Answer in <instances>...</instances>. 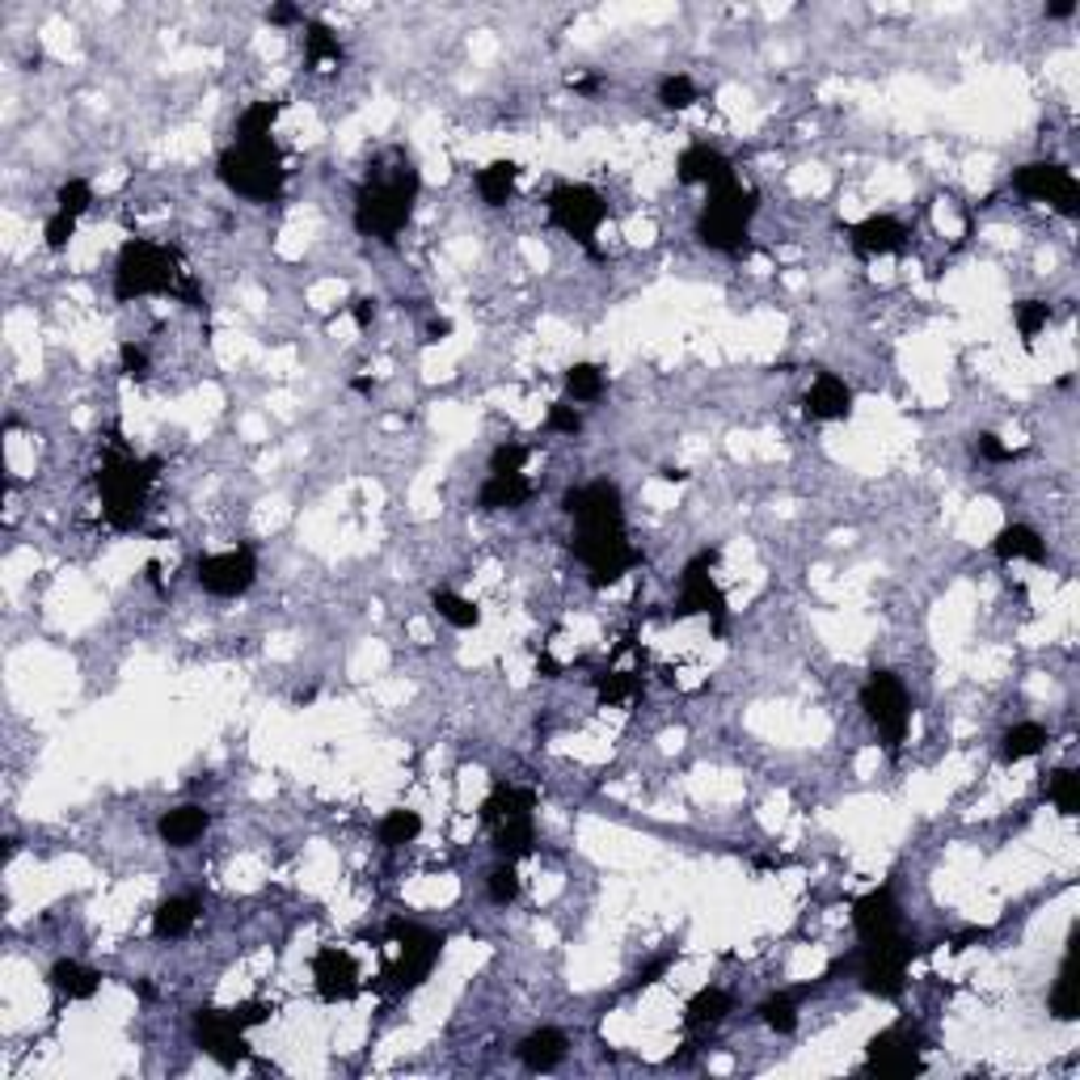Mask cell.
Masks as SVG:
<instances>
[{"label":"cell","instance_id":"obj_10","mask_svg":"<svg viewBox=\"0 0 1080 1080\" xmlns=\"http://www.w3.org/2000/svg\"><path fill=\"white\" fill-rule=\"evenodd\" d=\"M544 207H549V220L574 237V241L583 245L592 258H599V245H595V233H599V224L608 216V207H604V194L595 187H583V182H562V187L549 190V199H544Z\"/></svg>","mask_w":1080,"mask_h":1080},{"label":"cell","instance_id":"obj_37","mask_svg":"<svg viewBox=\"0 0 1080 1080\" xmlns=\"http://www.w3.org/2000/svg\"><path fill=\"white\" fill-rule=\"evenodd\" d=\"M431 604H435V612L452 625V629H477V625H482V608L457 592H435Z\"/></svg>","mask_w":1080,"mask_h":1080},{"label":"cell","instance_id":"obj_9","mask_svg":"<svg viewBox=\"0 0 1080 1080\" xmlns=\"http://www.w3.org/2000/svg\"><path fill=\"white\" fill-rule=\"evenodd\" d=\"M862 709H865V722L882 739V747L895 756L899 743L908 739V722H912V701H908V688L899 684V675L895 672L869 675L862 684Z\"/></svg>","mask_w":1080,"mask_h":1080},{"label":"cell","instance_id":"obj_55","mask_svg":"<svg viewBox=\"0 0 1080 1080\" xmlns=\"http://www.w3.org/2000/svg\"><path fill=\"white\" fill-rule=\"evenodd\" d=\"M983 937H988V929H967V933H958V937H949V949H954V954H963L967 945H971V942H983Z\"/></svg>","mask_w":1080,"mask_h":1080},{"label":"cell","instance_id":"obj_57","mask_svg":"<svg viewBox=\"0 0 1080 1080\" xmlns=\"http://www.w3.org/2000/svg\"><path fill=\"white\" fill-rule=\"evenodd\" d=\"M427 334H431V342H443V338L452 334V322H448V317H435V322L427 325Z\"/></svg>","mask_w":1080,"mask_h":1080},{"label":"cell","instance_id":"obj_27","mask_svg":"<svg viewBox=\"0 0 1080 1080\" xmlns=\"http://www.w3.org/2000/svg\"><path fill=\"white\" fill-rule=\"evenodd\" d=\"M494 832V853H498V862H524V857H532V848H537V823H532V814H515V819H503L498 828H490Z\"/></svg>","mask_w":1080,"mask_h":1080},{"label":"cell","instance_id":"obj_52","mask_svg":"<svg viewBox=\"0 0 1080 1080\" xmlns=\"http://www.w3.org/2000/svg\"><path fill=\"white\" fill-rule=\"evenodd\" d=\"M667 967H672V954H659L654 963H646V967L638 971V979H633V992H642V988H650V983H659V979L667 975Z\"/></svg>","mask_w":1080,"mask_h":1080},{"label":"cell","instance_id":"obj_61","mask_svg":"<svg viewBox=\"0 0 1080 1080\" xmlns=\"http://www.w3.org/2000/svg\"><path fill=\"white\" fill-rule=\"evenodd\" d=\"M659 477H663V482H675V486H679V482H688V473H684V469H663Z\"/></svg>","mask_w":1080,"mask_h":1080},{"label":"cell","instance_id":"obj_39","mask_svg":"<svg viewBox=\"0 0 1080 1080\" xmlns=\"http://www.w3.org/2000/svg\"><path fill=\"white\" fill-rule=\"evenodd\" d=\"M595 693H599V701L604 705L633 701V697H642V675L638 672H604V675H595Z\"/></svg>","mask_w":1080,"mask_h":1080},{"label":"cell","instance_id":"obj_23","mask_svg":"<svg viewBox=\"0 0 1080 1080\" xmlns=\"http://www.w3.org/2000/svg\"><path fill=\"white\" fill-rule=\"evenodd\" d=\"M566 1051H570V1043H566V1034L562 1030H553V1026H544V1030H532L519 1047H515V1055H519V1064L528 1068V1072H553L562 1059H566Z\"/></svg>","mask_w":1080,"mask_h":1080},{"label":"cell","instance_id":"obj_33","mask_svg":"<svg viewBox=\"0 0 1080 1080\" xmlns=\"http://www.w3.org/2000/svg\"><path fill=\"white\" fill-rule=\"evenodd\" d=\"M1072 963H1077V945L1068 949L1064 971H1059V979H1055V988H1051V1017L1055 1022H1077L1080 1017V992H1077V971H1072Z\"/></svg>","mask_w":1080,"mask_h":1080},{"label":"cell","instance_id":"obj_20","mask_svg":"<svg viewBox=\"0 0 1080 1080\" xmlns=\"http://www.w3.org/2000/svg\"><path fill=\"white\" fill-rule=\"evenodd\" d=\"M853 929L862 942H878L899 929V899H895L891 887H878V891H865L857 903H853Z\"/></svg>","mask_w":1080,"mask_h":1080},{"label":"cell","instance_id":"obj_48","mask_svg":"<svg viewBox=\"0 0 1080 1080\" xmlns=\"http://www.w3.org/2000/svg\"><path fill=\"white\" fill-rule=\"evenodd\" d=\"M549 431H558V435H578L583 431V414L574 409L570 402H558V405H549Z\"/></svg>","mask_w":1080,"mask_h":1080},{"label":"cell","instance_id":"obj_2","mask_svg":"<svg viewBox=\"0 0 1080 1080\" xmlns=\"http://www.w3.org/2000/svg\"><path fill=\"white\" fill-rule=\"evenodd\" d=\"M161 473V460L144 457L135 460L123 448L110 460H102L98 469V494H102V515L114 532H135L139 519H144V503H148V490Z\"/></svg>","mask_w":1080,"mask_h":1080},{"label":"cell","instance_id":"obj_14","mask_svg":"<svg viewBox=\"0 0 1080 1080\" xmlns=\"http://www.w3.org/2000/svg\"><path fill=\"white\" fill-rule=\"evenodd\" d=\"M258 578V558L249 544H237V549H224V553H212L194 566V583L203 587L207 595H220V599H237L254 587Z\"/></svg>","mask_w":1080,"mask_h":1080},{"label":"cell","instance_id":"obj_53","mask_svg":"<svg viewBox=\"0 0 1080 1080\" xmlns=\"http://www.w3.org/2000/svg\"><path fill=\"white\" fill-rule=\"evenodd\" d=\"M267 22L270 26H296V22H304V13L296 4H274V9H267Z\"/></svg>","mask_w":1080,"mask_h":1080},{"label":"cell","instance_id":"obj_54","mask_svg":"<svg viewBox=\"0 0 1080 1080\" xmlns=\"http://www.w3.org/2000/svg\"><path fill=\"white\" fill-rule=\"evenodd\" d=\"M351 317H355V325H359V329H368V325H372V317H376V300H355V304H351Z\"/></svg>","mask_w":1080,"mask_h":1080},{"label":"cell","instance_id":"obj_63","mask_svg":"<svg viewBox=\"0 0 1080 1080\" xmlns=\"http://www.w3.org/2000/svg\"><path fill=\"white\" fill-rule=\"evenodd\" d=\"M313 697H317V688H300V693H296V705H308V701H313Z\"/></svg>","mask_w":1080,"mask_h":1080},{"label":"cell","instance_id":"obj_3","mask_svg":"<svg viewBox=\"0 0 1080 1080\" xmlns=\"http://www.w3.org/2000/svg\"><path fill=\"white\" fill-rule=\"evenodd\" d=\"M182 279H187V270H182L178 249L132 237V241H123L119 262H114V300L127 304V300L139 296H161V292L173 296Z\"/></svg>","mask_w":1080,"mask_h":1080},{"label":"cell","instance_id":"obj_35","mask_svg":"<svg viewBox=\"0 0 1080 1080\" xmlns=\"http://www.w3.org/2000/svg\"><path fill=\"white\" fill-rule=\"evenodd\" d=\"M727 1013H730V992H722V988H701L697 997L688 1000L684 1022L688 1026H718V1022H727Z\"/></svg>","mask_w":1080,"mask_h":1080},{"label":"cell","instance_id":"obj_25","mask_svg":"<svg viewBox=\"0 0 1080 1080\" xmlns=\"http://www.w3.org/2000/svg\"><path fill=\"white\" fill-rule=\"evenodd\" d=\"M47 983H52L55 997L64 1000H93L98 988H102V971L85 967L77 958H59L52 971H47Z\"/></svg>","mask_w":1080,"mask_h":1080},{"label":"cell","instance_id":"obj_5","mask_svg":"<svg viewBox=\"0 0 1080 1080\" xmlns=\"http://www.w3.org/2000/svg\"><path fill=\"white\" fill-rule=\"evenodd\" d=\"M760 212V194L752 187H713L697 216V241L713 254H743L752 237V220Z\"/></svg>","mask_w":1080,"mask_h":1080},{"label":"cell","instance_id":"obj_4","mask_svg":"<svg viewBox=\"0 0 1080 1080\" xmlns=\"http://www.w3.org/2000/svg\"><path fill=\"white\" fill-rule=\"evenodd\" d=\"M220 182L241 194L249 203H279L283 187H288V169H283V153L274 148V139H258V144H233L224 148L216 161Z\"/></svg>","mask_w":1080,"mask_h":1080},{"label":"cell","instance_id":"obj_15","mask_svg":"<svg viewBox=\"0 0 1080 1080\" xmlns=\"http://www.w3.org/2000/svg\"><path fill=\"white\" fill-rule=\"evenodd\" d=\"M920 1047H924L920 1034H912L908 1026L882 1030L865 1047V1068L878 1072V1077H916V1072H924Z\"/></svg>","mask_w":1080,"mask_h":1080},{"label":"cell","instance_id":"obj_51","mask_svg":"<svg viewBox=\"0 0 1080 1080\" xmlns=\"http://www.w3.org/2000/svg\"><path fill=\"white\" fill-rule=\"evenodd\" d=\"M233 1017H237L245 1030H254V1026H262V1022L270 1017V1004H262V1000H245V1004L233 1009Z\"/></svg>","mask_w":1080,"mask_h":1080},{"label":"cell","instance_id":"obj_42","mask_svg":"<svg viewBox=\"0 0 1080 1080\" xmlns=\"http://www.w3.org/2000/svg\"><path fill=\"white\" fill-rule=\"evenodd\" d=\"M566 393L574 402L604 397V368H595V363H574V368H566Z\"/></svg>","mask_w":1080,"mask_h":1080},{"label":"cell","instance_id":"obj_28","mask_svg":"<svg viewBox=\"0 0 1080 1080\" xmlns=\"http://www.w3.org/2000/svg\"><path fill=\"white\" fill-rule=\"evenodd\" d=\"M992 553L1000 562H1047V544L1030 524H1009L992 540Z\"/></svg>","mask_w":1080,"mask_h":1080},{"label":"cell","instance_id":"obj_58","mask_svg":"<svg viewBox=\"0 0 1080 1080\" xmlns=\"http://www.w3.org/2000/svg\"><path fill=\"white\" fill-rule=\"evenodd\" d=\"M599 85H604L599 77H578V81H570V89L574 93H599Z\"/></svg>","mask_w":1080,"mask_h":1080},{"label":"cell","instance_id":"obj_17","mask_svg":"<svg viewBox=\"0 0 1080 1080\" xmlns=\"http://www.w3.org/2000/svg\"><path fill=\"white\" fill-rule=\"evenodd\" d=\"M562 511L574 524H625V498L617 482H587L562 494Z\"/></svg>","mask_w":1080,"mask_h":1080},{"label":"cell","instance_id":"obj_18","mask_svg":"<svg viewBox=\"0 0 1080 1080\" xmlns=\"http://www.w3.org/2000/svg\"><path fill=\"white\" fill-rule=\"evenodd\" d=\"M675 178L684 182V187H727L734 182V165H730L727 153H718V148H709V144H693V148H684L679 153V161H675Z\"/></svg>","mask_w":1080,"mask_h":1080},{"label":"cell","instance_id":"obj_29","mask_svg":"<svg viewBox=\"0 0 1080 1080\" xmlns=\"http://www.w3.org/2000/svg\"><path fill=\"white\" fill-rule=\"evenodd\" d=\"M532 810H537V794H532V789L498 781L494 789H490L486 802H482V823H486V828H498L503 819H515V814H532Z\"/></svg>","mask_w":1080,"mask_h":1080},{"label":"cell","instance_id":"obj_22","mask_svg":"<svg viewBox=\"0 0 1080 1080\" xmlns=\"http://www.w3.org/2000/svg\"><path fill=\"white\" fill-rule=\"evenodd\" d=\"M207 828H212V814L203 807H194V802L165 810L161 819H157V836H161L169 848H190V844H199Z\"/></svg>","mask_w":1080,"mask_h":1080},{"label":"cell","instance_id":"obj_12","mask_svg":"<svg viewBox=\"0 0 1080 1080\" xmlns=\"http://www.w3.org/2000/svg\"><path fill=\"white\" fill-rule=\"evenodd\" d=\"M1013 190L1034 203H1051L1059 216H1080V182L1059 161H1030L1013 169Z\"/></svg>","mask_w":1080,"mask_h":1080},{"label":"cell","instance_id":"obj_6","mask_svg":"<svg viewBox=\"0 0 1080 1080\" xmlns=\"http://www.w3.org/2000/svg\"><path fill=\"white\" fill-rule=\"evenodd\" d=\"M570 549L587 566V583H592L595 592L621 583L629 570L642 566V553L629 544L625 524H574Z\"/></svg>","mask_w":1080,"mask_h":1080},{"label":"cell","instance_id":"obj_44","mask_svg":"<svg viewBox=\"0 0 1080 1080\" xmlns=\"http://www.w3.org/2000/svg\"><path fill=\"white\" fill-rule=\"evenodd\" d=\"M55 212H64V216H77L81 220L85 212H89V203H93V187L85 182V178H68L64 187L55 190Z\"/></svg>","mask_w":1080,"mask_h":1080},{"label":"cell","instance_id":"obj_16","mask_svg":"<svg viewBox=\"0 0 1080 1080\" xmlns=\"http://www.w3.org/2000/svg\"><path fill=\"white\" fill-rule=\"evenodd\" d=\"M313 983H317V997L325 1004H347V1000L359 997V967H355V958L347 949H338V945H325L313 954Z\"/></svg>","mask_w":1080,"mask_h":1080},{"label":"cell","instance_id":"obj_7","mask_svg":"<svg viewBox=\"0 0 1080 1080\" xmlns=\"http://www.w3.org/2000/svg\"><path fill=\"white\" fill-rule=\"evenodd\" d=\"M916 954H920L916 942L903 937L899 929L887 933V937H878V942H865L862 949L853 954L862 988L878 1000H899L903 997V988H908V967H912Z\"/></svg>","mask_w":1080,"mask_h":1080},{"label":"cell","instance_id":"obj_13","mask_svg":"<svg viewBox=\"0 0 1080 1080\" xmlns=\"http://www.w3.org/2000/svg\"><path fill=\"white\" fill-rule=\"evenodd\" d=\"M194 1043H199V1051L212 1055L220 1068H237L249 1059V1043H245V1026L233 1017V1009H194Z\"/></svg>","mask_w":1080,"mask_h":1080},{"label":"cell","instance_id":"obj_56","mask_svg":"<svg viewBox=\"0 0 1080 1080\" xmlns=\"http://www.w3.org/2000/svg\"><path fill=\"white\" fill-rule=\"evenodd\" d=\"M1072 13H1077V0H1055V4H1047V18H1055V22H1064Z\"/></svg>","mask_w":1080,"mask_h":1080},{"label":"cell","instance_id":"obj_50","mask_svg":"<svg viewBox=\"0 0 1080 1080\" xmlns=\"http://www.w3.org/2000/svg\"><path fill=\"white\" fill-rule=\"evenodd\" d=\"M975 457L988 460V464H1004V460H1013V448H1004L1000 435L983 431V435H975Z\"/></svg>","mask_w":1080,"mask_h":1080},{"label":"cell","instance_id":"obj_36","mask_svg":"<svg viewBox=\"0 0 1080 1080\" xmlns=\"http://www.w3.org/2000/svg\"><path fill=\"white\" fill-rule=\"evenodd\" d=\"M279 102H254L237 119V144H258V139H270L274 123H279Z\"/></svg>","mask_w":1080,"mask_h":1080},{"label":"cell","instance_id":"obj_24","mask_svg":"<svg viewBox=\"0 0 1080 1080\" xmlns=\"http://www.w3.org/2000/svg\"><path fill=\"white\" fill-rule=\"evenodd\" d=\"M528 498H532V482L524 473H490L477 490L482 511H519Z\"/></svg>","mask_w":1080,"mask_h":1080},{"label":"cell","instance_id":"obj_1","mask_svg":"<svg viewBox=\"0 0 1080 1080\" xmlns=\"http://www.w3.org/2000/svg\"><path fill=\"white\" fill-rule=\"evenodd\" d=\"M418 190L423 178L418 169L397 157V165H372L363 187L355 194V228L372 241L393 245L402 237V228L414 216V203H418Z\"/></svg>","mask_w":1080,"mask_h":1080},{"label":"cell","instance_id":"obj_34","mask_svg":"<svg viewBox=\"0 0 1080 1080\" xmlns=\"http://www.w3.org/2000/svg\"><path fill=\"white\" fill-rule=\"evenodd\" d=\"M418 836H423V814L418 810H389L376 828V840L384 848H405Z\"/></svg>","mask_w":1080,"mask_h":1080},{"label":"cell","instance_id":"obj_62","mask_svg":"<svg viewBox=\"0 0 1080 1080\" xmlns=\"http://www.w3.org/2000/svg\"><path fill=\"white\" fill-rule=\"evenodd\" d=\"M144 574H148V583H153V587L161 592V566H157V562H148V566H144Z\"/></svg>","mask_w":1080,"mask_h":1080},{"label":"cell","instance_id":"obj_32","mask_svg":"<svg viewBox=\"0 0 1080 1080\" xmlns=\"http://www.w3.org/2000/svg\"><path fill=\"white\" fill-rule=\"evenodd\" d=\"M515 182H519V165L515 161H490L482 173H477V194L486 207H503L507 199L515 194Z\"/></svg>","mask_w":1080,"mask_h":1080},{"label":"cell","instance_id":"obj_31","mask_svg":"<svg viewBox=\"0 0 1080 1080\" xmlns=\"http://www.w3.org/2000/svg\"><path fill=\"white\" fill-rule=\"evenodd\" d=\"M1043 747H1047V730L1038 727V722H1017V727L1004 730V739H1000V756H1004V764L1034 760Z\"/></svg>","mask_w":1080,"mask_h":1080},{"label":"cell","instance_id":"obj_46","mask_svg":"<svg viewBox=\"0 0 1080 1080\" xmlns=\"http://www.w3.org/2000/svg\"><path fill=\"white\" fill-rule=\"evenodd\" d=\"M524 460H528L524 443H498L490 452V473H524Z\"/></svg>","mask_w":1080,"mask_h":1080},{"label":"cell","instance_id":"obj_8","mask_svg":"<svg viewBox=\"0 0 1080 1080\" xmlns=\"http://www.w3.org/2000/svg\"><path fill=\"white\" fill-rule=\"evenodd\" d=\"M389 942L397 945V963L380 975L389 992L418 988L435 971L439 954H443V933L423 929V924H409V920H389Z\"/></svg>","mask_w":1080,"mask_h":1080},{"label":"cell","instance_id":"obj_11","mask_svg":"<svg viewBox=\"0 0 1080 1080\" xmlns=\"http://www.w3.org/2000/svg\"><path fill=\"white\" fill-rule=\"evenodd\" d=\"M713 562H718V549H705L697 553L684 574H679V599H675L672 617L675 621H688V617H713V629L722 633V625H727V595L718 592V583H713Z\"/></svg>","mask_w":1080,"mask_h":1080},{"label":"cell","instance_id":"obj_43","mask_svg":"<svg viewBox=\"0 0 1080 1080\" xmlns=\"http://www.w3.org/2000/svg\"><path fill=\"white\" fill-rule=\"evenodd\" d=\"M659 102L667 110H688L697 102V81L684 77V72H667V77L659 81Z\"/></svg>","mask_w":1080,"mask_h":1080},{"label":"cell","instance_id":"obj_19","mask_svg":"<svg viewBox=\"0 0 1080 1080\" xmlns=\"http://www.w3.org/2000/svg\"><path fill=\"white\" fill-rule=\"evenodd\" d=\"M848 241L862 258H891L908 249V228L895 216H865L862 224L848 228Z\"/></svg>","mask_w":1080,"mask_h":1080},{"label":"cell","instance_id":"obj_59","mask_svg":"<svg viewBox=\"0 0 1080 1080\" xmlns=\"http://www.w3.org/2000/svg\"><path fill=\"white\" fill-rule=\"evenodd\" d=\"M537 672L544 675V679H558V672H562V667H558V663H553L549 654H540V659H537Z\"/></svg>","mask_w":1080,"mask_h":1080},{"label":"cell","instance_id":"obj_60","mask_svg":"<svg viewBox=\"0 0 1080 1080\" xmlns=\"http://www.w3.org/2000/svg\"><path fill=\"white\" fill-rule=\"evenodd\" d=\"M351 389H355V393H376V380H368V376H355V380H351Z\"/></svg>","mask_w":1080,"mask_h":1080},{"label":"cell","instance_id":"obj_49","mask_svg":"<svg viewBox=\"0 0 1080 1080\" xmlns=\"http://www.w3.org/2000/svg\"><path fill=\"white\" fill-rule=\"evenodd\" d=\"M119 372L127 380H148V355H144V347L123 342V347H119Z\"/></svg>","mask_w":1080,"mask_h":1080},{"label":"cell","instance_id":"obj_47","mask_svg":"<svg viewBox=\"0 0 1080 1080\" xmlns=\"http://www.w3.org/2000/svg\"><path fill=\"white\" fill-rule=\"evenodd\" d=\"M43 237H47V249L59 254V249H68V241L77 237V216H64V212H55L47 220V228H43Z\"/></svg>","mask_w":1080,"mask_h":1080},{"label":"cell","instance_id":"obj_38","mask_svg":"<svg viewBox=\"0 0 1080 1080\" xmlns=\"http://www.w3.org/2000/svg\"><path fill=\"white\" fill-rule=\"evenodd\" d=\"M1047 798H1051L1064 819H1077L1080 814V777L1077 768H1055L1047 777Z\"/></svg>","mask_w":1080,"mask_h":1080},{"label":"cell","instance_id":"obj_41","mask_svg":"<svg viewBox=\"0 0 1080 1080\" xmlns=\"http://www.w3.org/2000/svg\"><path fill=\"white\" fill-rule=\"evenodd\" d=\"M760 1022L773 1030V1034H794L798 1030V1000L781 992V997H768L760 1004Z\"/></svg>","mask_w":1080,"mask_h":1080},{"label":"cell","instance_id":"obj_45","mask_svg":"<svg viewBox=\"0 0 1080 1080\" xmlns=\"http://www.w3.org/2000/svg\"><path fill=\"white\" fill-rule=\"evenodd\" d=\"M486 895H490V903H498V908H507V903L519 899V874H515L511 862H503V865H494V869H490Z\"/></svg>","mask_w":1080,"mask_h":1080},{"label":"cell","instance_id":"obj_30","mask_svg":"<svg viewBox=\"0 0 1080 1080\" xmlns=\"http://www.w3.org/2000/svg\"><path fill=\"white\" fill-rule=\"evenodd\" d=\"M304 59L313 72H329V64H342V43L325 22H304Z\"/></svg>","mask_w":1080,"mask_h":1080},{"label":"cell","instance_id":"obj_21","mask_svg":"<svg viewBox=\"0 0 1080 1080\" xmlns=\"http://www.w3.org/2000/svg\"><path fill=\"white\" fill-rule=\"evenodd\" d=\"M802 409L814 423H844L853 414V389L840 376H832V372H819L814 384L807 389V397H802Z\"/></svg>","mask_w":1080,"mask_h":1080},{"label":"cell","instance_id":"obj_40","mask_svg":"<svg viewBox=\"0 0 1080 1080\" xmlns=\"http://www.w3.org/2000/svg\"><path fill=\"white\" fill-rule=\"evenodd\" d=\"M1013 322H1017V334H1022V342L1034 347V338L1047 329L1051 322V304L1047 300H1017L1013 304Z\"/></svg>","mask_w":1080,"mask_h":1080},{"label":"cell","instance_id":"obj_26","mask_svg":"<svg viewBox=\"0 0 1080 1080\" xmlns=\"http://www.w3.org/2000/svg\"><path fill=\"white\" fill-rule=\"evenodd\" d=\"M194 924H199V899L178 895V899H165L153 912V937L157 942H182L194 933Z\"/></svg>","mask_w":1080,"mask_h":1080}]
</instances>
